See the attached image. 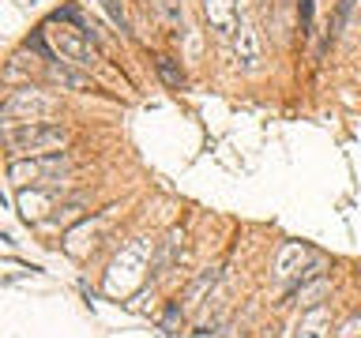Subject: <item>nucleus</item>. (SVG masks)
I'll list each match as a JSON object with an SVG mask.
<instances>
[{
	"mask_svg": "<svg viewBox=\"0 0 361 338\" xmlns=\"http://www.w3.org/2000/svg\"><path fill=\"white\" fill-rule=\"evenodd\" d=\"M237 64L245 68V72H256L259 61H264V53H259V42H256V30H252V23H248L245 15L237 19Z\"/></svg>",
	"mask_w": 361,
	"mask_h": 338,
	"instance_id": "5",
	"label": "nucleus"
},
{
	"mask_svg": "<svg viewBox=\"0 0 361 338\" xmlns=\"http://www.w3.org/2000/svg\"><path fill=\"white\" fill-rule=\"evenodd\" d=\"M324 323H327L324 308H312V312L301 320V331H305V334H298V338H324Z\"/></svg>",
	"mask_w": 361,
	"mask_h": 338,
	"instance_id": "13",
	"label": "nucleus"
},
{
	"mask_svg": "<svg viewBox=\"0 0 361 338\" xmlns=\"http://www.w3.org/2000/svg\"><path fill=\"white\" fill-rule=\"evenodd\" d=\"M158 75H162V83L166 87H173V90H180L185 87V72H180V68L173 64V56H158Z\"/></svg>",
	"mask_w": 361,
	"mask_h": 338,
	"instance_id": "11",
	"label": "nucleus"
},
{
	"mask_svg": "<svg viewBox=\"0 0 361 338\" xmlns=\"http://www.w3.org/2000/svg\"><path fill=\"white\" fill-rule=\"evenodd\" d=\"M177 320H180V308H177V304H169V312H166V327H177Z\"/></svg>",
	"mask_w": 361,
	"mask_h": 338,
	"instance_id": "18",
	"label": "nucleus"
},
{
	"mask_svg": "<svg viewBox=\"0 0 361 338\" xmlns=\"http://www.w3.org/2000/svg\"><path fill=\"white\" fill-rule=\"evenodd\" d=\"M56 45H61V53H64L72 64H79V68H90V64H94V49L79 42L72 30H56Z\"/></svg>",
	"mask_w": 361,
	"mask_h": 338,
	"instance_id": "6",
	"label": "nucleus"
},
{
	"mask_svg": "<svg viewBox=\"0 0 361 338\" xmlns=\"http://www.w3.org/2000/svg\"><path fill=\"white\" fill-rule=\"evenodd\" d=\"M143 256H147V241H135V244H132L124 256H117V263L109 267L106 289H109V293H121V289H128L132 282L140 278V270H135V267L143 263Z\"/></svg>",
	"mask_w": 361,
	"mask_h": 338,
	"instance_id": "4",
	"label": "nucleus"
},
{
	"mask_svg": "<svg viewBox=\"0 0 361 338\" xmlns=\"http://www.w3.org/2000/svg\"><path fill=\"white\" fill-rule=\"evenodd\" d=\"M305 256H309V248H305V244H286V248H282V252H279V259H275V275L279 278H293V275H301V259Z\"/></svg>",
	"mask_w": 361,
	"mask_h": 338,
	"instance_id": "8",
	"label": "nucleus"
},
{
	"mask_svg": "<svg viewBox=\"0 0 361 338\" xmlns=\"http://www.w3.org/2000/svg\"><path fill=\"white\" fill-rule=\"evenodd\" d=\"M56 101L49 94H42L38 87H23V90H11L8 101H4V120H16L19 113H27L30 120H42V117H49Z\"/></svg>",
	"mask_w": 361,
	"mask_h": 338,
	"instance_id": "3",
	"label": "nucleus"
},
{
	"mask_svg": "<svg viewBox=\"0 0 361 338\" xmlns=\"http://www.w3.org/2000/svg\"><path fill=\"white\" fill-rule=\"evenodd\" d=\"M4 139H8V154L11 158H19V154L34 158V154L53 151V146H64L68 132L61 128V124H49V120H27L23 128H11V124H8Z\"/></svg>",
	"mask_w": 361,
	"mask_h": 338,
	"instance_id": "1",
	"label": "nucleus"
},
{
	"mask_svg": "<svg viewBox=\"0 0 361 338\" xmlns=\"http://www.w3.org/2000/svg\"><path fill=\"white\" fill-rule=\"evenodd\" d=\"M53 203V192H19V207H23V218L38 222L45 207Z\"/></svg>",
	"mask_w": 361,
	"mask_h": 338,
	"instance_id": "9",
	"label": "nucleus"
},
{
	"mask_svg": "<svg viewBox=\"0 0 361 338\" xmlns=\"http://www.w3.org/2000/svg\"><path fill=\"white\" fill-rule=\"evenodd\" d=\"M27 49H34V53H38L45 64H49V61H56V56H53V49L45 45V38H42V34H30V38H27Z\"/></svg>",
	"mask_w": 361,
	"mask_h": 338,
	"instance_id": "14",
	"label": "nucleus"
},
{
	"mask_svg": "<svg viewBox=\"0 0 361 338\" xmlns=\"http://www.w3.org/2000/svg\"><path fill=\"white\" fill-rule=\"evenodd\" d=\"M312 27V0H301V34H309Z\"/></svg>",
	"mask_w": 361,
	"mask_h": 338,
	"instance_id": "16",
	"label": "nucleus"
},
{
	"mask_svg": "<svg viewBox=\"0 0 361 338\" xmlns=\"http://www.w3.org/2000/svg\"><path fill=\"white\" fill-rule=\"evenodd\" d=\"M338 338H361V320H357V315L343 323V331H338Z\"/></svg>",
	"mask_w": 361,
	"mask_h": 338,
	"instance_id": "15",
	"label": "nucleus"
},
{
	"mask_svg": "<svg viewBox=\"0 0 361 338\" xmlns=\"http://www.w3.org/2000/svg\"><path fill=\"white\" fill-rule=\"evenodd\" d=\"M45 72H49V79H53L56 87H68V90H83V87H87V79L79 75V72H72L64 61H61V64L49 61V64H45Z\"/></svg>",
	"mask_w": 361,
	"mask_h": 338,
	"instance_id": "10",
	"label": "nucleus"
},
{
	"mask_svg": "<svg viewBox=\"0 0 361 338\" xmlns=\"http://www.w3.org/2000/svg\"><path fill=\"white\" fill-rule=\"evenodd\" d=\"M214 282H219V275H214V270H207V275H200L196 282H192V286H188V297H185L188 308H196V304L203 301V293H207V289L214 286Z\"/></svg>",
	"mask_w": 361,
	"mask_h": 338,
	"instance_id": "12",
	"label": "nucleus"
},
{
	"mask_svg": "<svg viewBox=\"0 0 361 338\" xmlns=\"http://www.w3.org/2000/svg\"><path fill=\"white\" fill-rule=\"evenodd\" d=\"M106 8H109V15H113V23H117L121 30H128V23H124V11L117 8V0H106Z\"/></svg>",
	"mask_w": 361,
	"mask_h": 338,
	"instance_id": "17",
	"label": "nucleus"
},
{
	"mask_svg": "<svg viewBox=\"0 0 361 338\" xmlns=\"http://www.w3.org/2000/svg\"><path fill=\"white\" fill-rule=\"evenodd\" d=\"M207 15H211V27L219 34H230V27H237V8L233 0H207Z\"/></svg>",
	"mask_w": 361,
	"mask_h": 338,
	"instance_id": "7",
	"label": "nucleus"
},
{
	"mask_svg": "<svg viewBox=\"0 0 361 338\" xmlns=\"http://www.w3.org/2000/svg\"><path fill=\"white\" fill-rule=\"evenodd\" d=\"M72 169L64 154H49V158H30V162H19V158H11L8 165V177L19 180V184H61V177Z\"/></svg>",
	"mask_w": 361,
	"mask_h": 338,
	"instance_id": "2",
	"label": "nucleus"
}]
</instances>
